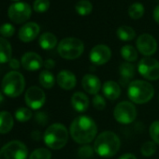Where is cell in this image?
I'll list each match as a JSON object with an SVG mask.
<instances>
[{"label": "cell", "mask_w": 159, "mask_h": 159, "mask_svg": "<svg viewBox=\"0 0 159 159\" xmlns=\"http://www.w3.org/2000/svg\"><path fill=\"white\" fill-rule=\"evenodd\" d=\"M69 132L74 141L85 145L95 139L98 133V126L92 118L81 115L72 121Z\"/></svg>", "instance_id": "1"}, {"label": "cell", "mask_w": 159, "mask_h": 159, "mask_svg": "<svg viewBox=\"0 0 159 159\" xmlns=\"http://www.w3.org/2000/svg\"><path fill=\"white\" fill-rule=\"evenodd\" d=\"M121 147L119 137L111 131H104L100 133L94 143L95 152L101 157H111L115 155Z\"/></svg>", "instance_id": "2"}, {"label": "cell", "mask_w": 159, "mask_h": 159, "mask_svg": "<svg viewBox=\"0 0 159 159\" xmlns=\"http://www.w3.org/2000/svg\"><path fill=\"white\" fill-rule=\"evenodd\" d=\"M154 95L153 86L148 82L136 80L128 84L127 96L130 100L136 104H144L149 102Z\"/></svg>", "instance_id": "3"}, {"label": "cell", "mask_w": 159, "mask_h": 159, "mask_svg": "<svg viewBox=\"0 0 159 159\" xmlns=\"http://www.w3.org/2000/svg\"><path fill=\"white\" fill-rule=\"evenodd\" d=\"M43 139L49 148L59 150L67 143L68 131L62 124H52L46 129L43 135Z\"/></svg>", "instance_id": "4"}, {"label": "cell", "mask_w": 159, "mask_h": 159, "mask_svg": "<svg viewBox=\"0 0 159 159\" xmlns=\"http://www.w3.org/2000/svg\"><path fill=\"white\" fill-rule=\"evenodd\" d=\"M24 76L18 71H11L2 80V91L10 98L19 97L25 90Z\"/></svg>", "instance_id": "5"}, {"label": "cell", "mask_w": 159, "mask_h": 159, "mask_svg": "<svg viewBox=\"0 0 159 159\" xmlns=\"http://www.w3.org/2000/svg\"><path fill=\"white\" fill-rule=\"evenodd\" d=\"M84 51V42L77 38L63 39L57 46V52L59 55L66 60H74L79 58L83 54Z\"/></svg>", "instance_id": "6"}, {"label": "cell", "mask_w": 159, "mask_h": 159, "mask_svg": "<svg viewBox=\"0 0 159 159\" xmlns=\"http://www.w3.org/2000/svg\"><path fill=\"white\" fill-rule=\"evenodd\" d=\"M27 147L19 140H12L0 150V159H26Z\"/></svg>", "instance_id": "7"}, {"label": "cell", "mask_w": 159, "mask_h": 159, "mask_svg": "<svg viewBox=\"0 0 159 159\" xmlns=\"http://www.w3.org/2000/svg\"><path fill=\"white\" fill-rule=\"evenodd\" d=\"M113 116L118 123L128 125L135 121L137 117V109L133 103L129 101H122L115 106Z\"/></svg>", "instance_id": "8"}, {"label": "cell", "mask_w": 159, "mask_h": 159, "mask_svg": "<svg viewBox=\"0 0 159 159\" xmlns=\"http://www.w3.org/2000/svg\"><path fill=\"white\" fill-rule=\"evenodd\" d=\"M138 71L149 81H156L159 79V62L152 57H144L139 62Z\"/></svg>", "instance_id": "9"}, {"label": "cell", "mask_w": 159, "mask_h": 159, "mask_svg": "<svg viewBox=\"0 0 159 159\" xmlns=\"http://www.w3.org/2000/svg\"><path fill=\"white\" fill-rule=\"evenodd\" d=\"M32 10L29 4L25 2L14 3L10 6L8 15L15 24H24L31 17Z\"/></svg>", "instance_id": "10"}, {"label": "cell", "mask_w": 159, "mask_h": 159, "mask_svg": "<svg viewBox=\"0 0 159 159\" xmlns=\"http://www.w3.org/2000/svg\"><path fill=\"white\" fill-rule=\"evenodd\" d=\"M25 100L29 108L32 110H39L44 105L46 101V95L39 87L31 86L25 92Z\"/></svg>", "instance_id": "11"}, {"label": "cell", "mask_w": 159, "mask_h": 159, "mask_svg": "<svg viewBox=\"0 0 159 159\" xmlns=\"http://www.w3.org/2000/svg\"><path fill=\"white\" fill-rule=\"evenodd\" d=\"M137 49L138 51L145 55L146 57H150L154 54L157 50V42L155 39L150 34H142L137 39Z\"/></svg>", "instance_id": "12"}, {"label": "cell", "mask_w": 159, "mask_h": 159, "mask_svg": "<svg viewBox=\"0 0 159 159\" xmlns=\"http://www.w3.org/2000/svg\"><path fill=\"white\" fill-rule=\"evenodd\" d=\"M111 57V51L107 45L104 44L96 45L89 53L90 61L97 66H102L108 63Z\"/></svg>", "instance_id": "13"}, {"label": "cell", "mask_w": 159, "mask_h": 159, "mask_svg": "<svg viewBox=\"0 0 159 159\" xmlns=\"http://www.w3.org/2000/svg\"><path fill=\"white\" fill-rule=\"evenodd\" d=\"M21 64L25 69L28 71H36L41 68L44 63L40 55H39L36 52H25L23 55Z\"/></svg>", "instance_id": "14"}, {"label": "cell", "mask_w": 159, "mask_h": 159, "mask_svg": "<svg viewBox=\"0 0 159 159\" xmlns=\"http://www.w3.org/2000/svg\"><path fill=\"white\" fill-rule=\"evenodd\" d=\"M39 25L34 22H29L24 25L19 30V39L23 42H30L34 40L39 34Z\"/></svg>", "instance_id": "15"}, {"label": "cell", "mask_w": 159, "mask_h": 159, "mask_svg": "<svg viewBox=\"0 0 159 159\" xmlns=\"http://www.w3.org/2000/svg\"><path fill=\"white\" fill-rule=\"evenodd\" d=\"M82 86L85 92L90 95H98L100 88L101 83L100 80L94 74H86L82 80Z\"/></svg>", "instance_id": "16"}, {"label": "cell", "mask_w": 159, "mask_h": 159, "mask_svg": "<svg viewBox=\"0 0 159 159\" xmlns=\"http://www.w3.org/2000/svg\"><path fill=\"white\" fill-rule=\"evenodd\" d=\"M58 85L64 90H71L77 84V79L73 72L69 70H61L56 77Z\"/></svg>", "instance_id": "17"}, {"label": "cell", "mask_w": 159, "mask_h": 159, "mask_svg": "<svg viewBox=\"0 0 159 159\" xmlns=\"http://www.w3.org/2000/svg\"><path fill=\"white\" fill-rule=\"evenodd\" d=\"M89 98L83 92H76L71 97V105L78 112H84L89 107Z\"/></svg>", "instance_id": "18"}, {"label": "cell", "mask_w": 159, "mask_h": 159, "mask_svg": "<svg viewBox=\"0 0 159 159\" xmlns=\"http://www.w3.org/2000/svg\"><path fill=\"white\" fill-rule=\"evenodd\" d=\"M135 66L129 62H125L120 65L119 67V73H120V84H122L124 86L126 84H130L131 80L135 76Z\"/></svg>", "instance_id": "19"}, {"label": "cell", "mask_w": 159, "mask_h": 159, "mask_svg": "<svg viewBox=\"0 0 159 159\" xmlns=\"http://www.w3.org/2000/svg\"><path fill=\"white\" fill-rule=\"evenodd\" d=\"M102 92L106 98L110 100H116L121 95V87L116 82L108 81L104 83L102 86Z\"/></svg>", "instance_id": "20"}, {"label": "cell", "mask_w": 159, "mask_h": 159, "mask_svg": "<svg viewBox=\"0 0 159 159\" xmlns=\"http://www.w3.org/2000/svg\"><path fill=\"white\" fill-rule=\"evenodd\" d=\"M14 125L13 117L9 111H0V134L9 133Z\"/></svg>", "instance_id": "21"}, {"label": "cell", "mask_w": 159, "mask_h": 159, "mask_svg": "<svg viewBox=\"0 0 159 159\" xmlns=\"http://www.w3.org/2000/svg\"><path fill=\"white\" fill-rule=\"evenodd\" d=\"M12 49L11 43L4 38H0V64L10 62L11 59Z\"/></svg>", "instance_id": "22"}, {"label": "cell", "mask_w": 159, "mask_h": 159, "mask_svg": "<svg viewBox=\"0 0 159 159\" xmlns=\"http://www.w3.org/2000/svg\"><path fill=\"white\" fill-rule=\"evenodd\" d=\"M39 43L43 50H52L57 44V38L51 32H45L39 37Z\"/></svg>", "instance_id": "23"}, {"label": "cell", "mask_w": 159, "mask_h": 159, "mask_svg": "<svg viewBox=\"0 0 159 159\" xmlns=\"http://www.w3.org/2000/svg\"><path fill=\"white\" fill-rule=\"evenodd\" d=\"M39 81L40 85L46 89L52 88L55 84V79H54L53 74L47 69L40 72L39 77Z\"/></svg>", "instance_id": "24"}, {"label": "cell", "mask_w": 159, "mask_h": 159, "mask_svg": "<svg viewBox=\"0 0 159 159\" xmlns=\"http://www.w3.org/2000/svg\"><path fill=\"white\" fill-rule=\"evenodd\" d=\"M117 37L123 41H130L135 39L136 32L131 26L123 25L117 29Z\"/></svg>", "instance_id": "25"}, {"label": "cell", "mask_w": 159, "mask_h": 159, "mask_svg": "<svg viewBox=\"0 0 159 159\" xmlns=\"http://www.w3.org/2000/svg\"><path fill=\"white\" fill-rule=\"evenodd\" d=\"M121 55L122 57L129 63L135 62L138 59V52L131 45H125L121 48Z\"/></svg>", "instance_id": "26"}, {"label": "cell", "mask_w": 159, "mask_h": 159, "mask_svg": "<svg viewBox=\"0 0 159 159\" xmlns=\"http://www.w3.org/2000/svg\"><path fill=\"white\" fill-rule=\"evenodd\" d=\"M75 10L79 15L87 16L91 14L93 11V5L88 0H80L75 6Z\"/></svg>", "instance_id": "27"}, {"label": "cell", "mask_w": 159, "mask_h": 159, "mask_svg": "<svg viewBox=\"0 0 159 159\" xmlns=\"http://www.w3.org/2000/svg\"><path fill=\"white\" fill-rule=\"evenodd\" d=\"M144 11H145L144 6L141 3H139V2L133 3L128 8V15L133 20H139V19H140L143 16Z\"/></svg>", "instance_id": "28"}, {"label": "cell", "mask_w": 159, "mask_h": 159, "mask_svg": "<svg viewBox=\"0 0 159 159\" xmlns=\"http://www.w3.org/2000/svg\"><path fill=\"white\" fill-rule=\"evenodd\" d=\"M52 152L45 148H39L33 151L29 156V159H51Z\"/></svg>", "instance_id": "29"}, {"label": "cell", "mask_w": 159, "mask_h": 159, "mask_svg": "<svg viewBox=\"0 0 159 159\" xmlns=\"http://www.w3.org/2000/svg\"><path fill=\"white\" fill-rule=\"evenodd\" d=\"M15 118L21 123L27 122L32 118V111L27 108H20L15 112Z\"/></svg>", "instance_id": "30"}, {"label": "cell", "mask_w": 159, "mask_h": 159, "mask_svg": "<svg viewBox=\"0 0 159 159\" xmlns=\"http://www.w3.org/2000/svg\"><path fill=\"white\" fill-rule=\"evenodd\" d=\"M156 151V144L152 140V141H146L142 144L140 148V152L142 155L149 157L152 156Z\"/></svg>", "instance_id": "31"}, {"label": "cell", "mask_w": 159, "mask_h": 159, "mask_svg": "<svg viewBox=\"0 0 159 159\" xmlns=\"http://www.w3.org/2000/svg\"><path fill=\"white\" fill-rule=\"evenodd\" d=\"M94 153H95V149L88 144L82 146L78 151V156L82 159L91 158V157H93Z\"/></svg>", "instance_id": "32"}, {"label": "cell", "mask_w": 159, "mask_h": 159, "mask_svg": "<svg viewBox=\"0 0 159 159\" xmlns=\"http://www.w3.org/2000/svg\"><path fill=\"white\" fill-rule=\"evenodd\" d=\"M50 8V0H35L33 9L38 13L46 12Z\"/></svg>", "instance_id": "33"}, {"label": "cell", "mask_w": 159, "mask_h": 159, "mask_svg": "<svg viewBox=\"0 0 159 159\" xmlns=\"http://www.w3.org/2000/svg\"><path fill=\"white\" fill-rule=\"evenodd\" d=\"M149 134L155 144L159 145V121H153L149 127Z\"/></svg>", "instance_id": "34"}, {"label": "cell", "mask_w": 159, "mask_h": 159, "mask_svg": "<svg viewBox=\"0 0 159 159\" xmlns=\"http://www.w3.org/2000/svg\"><path fill=\"white\" fill-rule=\"evenodd\" d=\"M15 28L11 24H4L0 26V34H1L4 38H11L14 35Z\"/></svg>", "instance_id": "35"}, {"label": "cell", "mask_w": 159, "mask_h": 159, "mask_svg": "<svg viewBox=\"0 0 159 159\" xmlns=\"http://www.w3.org/2000/svg\"><path fill=\"white\" fill-rule=\"evenodd\" d=\"M93 106L96 110L98 111H103L106 108V101L104 99V98L100 95H96L94 96V98L92 100Z\"/></svg>", "instance_id": "36"}, {"label": "cell", "mask_w": 159, "mask_h": 159, "mask_svg": "<svg viewBox=\"0 0 159 159\" xmlns=\"http://www.w3.org/2000/svg\"><path fill=\"white\" fill-rule=\"evenodd\" d=\"M35 121L39 125H44L48 123V115L45 112H38L35 115Z\"/></svg>", "instance_id": "37"}, {"label": "cell", "mask_w": 159, "mask_h": 159, "mask_svg": "<svg viewBox=\"0 0 159 159\" xmlns=\"http://www.w3.org/2000/svg\"><path fill=\"white\" fill-rule=\"evenodd\" d=\"M43 66H45V68H46L47 70H49V69H52V68H53V67H54V66H55V62H54L52 59H47V60L44 62Z\"/></svg>", "instance_id": "38"}, {"label": "cell", "mask_w": 159, "mask_h": 159, "mask_svg": "<svg viewBox=\"0 0 159 159\" xmlns=\"http://www.w3.org/2000/svg\"><path fill=\"white\" fill-rule=\"evenodd\" d=\"M10 66L13 69H18L20 67V62L16 58H11L10 61Z\"/></svg>", "instance_id": "39"}, {"label": "cell", "mask_w": 159, "mask_h": 159, "mask_svg": "<svg viewBox=\"0 0 159 159\" xmlns=\"http://www.w3.org/2000/svg\"><path fill=\"white\" fill-rule=\"evenodd\" d=\"M31 137H32V139H35V140H39V139H41L43 138V136H42L41 132H40V131H39V130H35V131H33V132H32V134H31Z\"/></svg>", "instance_id": "40"}, {"label": "cell", "mask_w": 159, "mask_h": 159, "mask_svg": "<svg viewBox=\"0 0 159 159\" xmlns=\"http://www.w3.org/2000/svg\"><path fill=\"white\" fill-rule=\"evenodd\" d=\"M153 19L159 25V5H157L153 11Z\"/></svg>", "instance_id": "41"}, {"label": "cell", "mask_w": 159, "mask_h": 159, "mask_svg": "<svg viewBox=\"0 0 159 159\" xmlns=\"http://www.w3.org/2000/svg\"><path fill=\"white\" fill-rule=\"evenodd\" d=\"M119 159H137V157L132 153H125L119 157Z\"/></svg>", "instance_id": "42"}, {"label": "cell", "mask_w": 159, "mask_h": 159, "mask_svg": "<svg viewBox=\"0 0 159 159\" xmlns=\"http://www.w3.org/2000/svg\"><path fill=\"white\" fill-rule=\"evenodd\" d=\"M3 99H4V98H3L2 94H1V93H0V103H1V102L3 101Z\"/></svg>", "instance_id": "43"}, {"label": "cell", "mask_w": 159, "mask_h": 159, "mask_svg": "<svg viewBox=\"0 0 159 159\" xmlns=\"http://www.w3.org/2000/svg\"><path fill=\"white\" fill-rule=\"evenodd\" d=\"M14 1H19V0H14Z\"/></svg>", "instance_id": "44"}, {"label": "cell", "mask_w": 159, "mask_h": 159, "mask_svg": "<svg viewBox=\"0 0 159 159\" xmlns=\"http://www.w3.org/2000/svg\"><path fill=\"white\" fill-rule=\"evenodd\" d=\"M158 99H159V95H158Z\"/></svg>", "instance_id": "45"}]
</instances>
